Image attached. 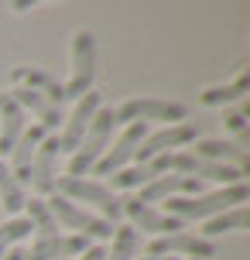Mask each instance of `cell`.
<instances>
[{
  "instance_id": "14",
  "label": "cell",
  "mask_w": 250,
  "mask_h": 260,
  "mask_svg": "<svg viewBox=\"0 0 250 260\" xmlns=\"http://www.w3.org/2000/svg\"><path fill=\"white\" fill-rule=\"evenodd\" d=\"M89 250V240L76 233H58L52 240H35L31 250H24V260H69Z\"/></svg>"
},
{
  "instance_id": "9",
  "label": "cell",
  "mask_w": 250,
  "mask_h": 260,
  "mask_svg": "<svg viewBox=\"0 0 250 260\" xmlns=\"http://www.w3.org/2000/svg\"><path fill=\"white\" fill-rule=\"evenodd\" d=\"M144 137H147V123H127L123 134L117 137V144H113V147H106V154L92 165V171H96V175H103V178L117 175V171L123 168L134 154H137V147H141Z\"/></svg>"
},
{
  "instance_id": "12",
  "label": "cell",
  "mask_w": 250,
  "mask_h": 260,
  "mask_svg": "<svg viewBox=\"0 0 250 260\" xmlns=\"http://www.w3.org/2000/svg\"><path fill=\"white\" fill-rule=\"evenodd\" d=\"M247 144H250V134H240L233 141H199L192 154L202 157V161H212V165H230L233 161V168L247 171L250 168Z\"/></svg>"
},
{
  "instance_id": "11",
  "label": "cell",
  "mask_w": 250,
  "mask_h": 260,
  "mask_svg": "<svg viewBox=\"0 0 250 260\" xmlns=\"http://www.w3.org/2000/svg\"><path fill=\"white\" fill-rule=\"evenodd\" d=\"M120 209H123V216L134 222V230H144V233L171 236V233H182L185 230L182 219H175L168 212H158L154 206H144V202H137V199H120Z\"/></svg>"
},
{
  "instance_id": "28",
  "label": "cell",
  "mask_w": 250,
  "mask_h": 260,
  "mask_svg": "<svg viewBox=\"0 0 250 260\" xmlns=\"http://www.w3.org/2000/svg\"><path fill=\"white\" fill-rule=\"evenodd\" d=\"M103 257H106L103 247H89L86 253H79V260H103Z\"/></svg>"
},
{
  "instance_id": "22",
  "label": "cell",
  "mask_w": 250,
  "mask_h": 260,
  "mask_svg": "<svg viewBox=\"0 0 250 260\" xmlns=\"http://www.w3.org/2000/svg\"><path fill=\"white\" fill-rule=\"evenodd\" d=\"M250 89V72H240L233 82H226V86H212V89H206L199 100L206 106H223V103H233V100H240V96H247Z\"/></svg>"
},
{
  "instance_id": "23",
  "label": "cell",
  "mask_w": 250,
  "mask_h": 260,
  "mask_svg": "<svg viewBox=\"0 0 250 260\" xmlns=\"http://www.w3.org/2000/svg\"><path fill=\"white\" fill-rule=\"evenodd\" d=\"M247 222H250V209H247V206H237V209H230V212H220V216L206 219L202 240H212V236L230 233V230H243Z\"/></svg>"
},
{
  "instance_id": "15",
  "label": "cell",
  "mask_w": 250,
  "mask_h": 260,
  "mask_svg": "<svg viewBox=\"0 0 250 260\" xmlns=\"http://www.w3.org/2000/svg\"><path fill=\"white\" fill-rule=\"evenodd\" d=\"M11 76H14V82H17V86H24V89H35V92H41V96H48L58 110H62V103L69 100V96H66V86H62V82H58L48 69H38V65H17Z\"/></svg>"
},
{
  "instance_id": "4",
  "label": "cell",
  "mask_w": 250,
  "mask_h": 260,
  "mask_svg": "<svg viewBox=\"0 0 250 260\" xmlns=\"http://www.w3.org/2000/svg\"><path fill=\"white\" fill-rule=\"evenodd\" d=\"M48 209H52V216L58 226H66V230H76V236H86V240H110L113 236V226L103 219V216H92L89 209H79L76 202H69L62 195H52V199H45Z\"/></svg>"
},
{
  "instance_id": "13",
  "label": "cell",
  "mask_w": 250,
  "mask_h": 260,
  "mask_svg": "<svg viewBox=\"0 0 250 260\" xmlns=\"http://www.w3.org/2000/svg\"><path fill=\"white\" fill-rule=\"evenodd\" d=\"M55 161H58V141L45 137L38 144V151H35L31 175H27V185L35 188V199H45V195L55 192Z\"/></svg>"
},
{
  "instance_id": "29",
  "label": "cell",
  "mask_w": 250,
  "mask_h": 260,
  "mask_svg": "<svg viewBox=\"0 0 250 260\" xmlns=\"http://www.w3.org/2000/svg\"><path fill=\"white\" fill-rule=\"evenodd\" d=\"M0 260H24V250H21V247H14V250H7V253H4Z\"/></svg>"
},
{
  "instance_id": "1",
  "label": "cell",
  "mask_w": 250,
  "mask_h": 260,
  "mask_svg": "<svg viewBox=\"0 0 250 260\" xmlns=\"http://www.w3.org/2000/svg\"><path fill=\"white\" fill-rule=\"evenodd\" d=\"M250 188L247 185H226L220 192H206V195H192V199H168V216L175 219H212L220 212H230L237 206H247Z\"/></svg>"
},
{
  "instance_id": "16",
  "label": "cell",
  "mask_w": 250,
  "mask_h": 260,
  "mask_svg": "<svg viewBox=\"0 0 250 260\" xmlns=\"http://www.w3.org/2000/svg\"><path fill=\"white\" fill-rule=\"evenodd\" d=\"M202 195V182L199 178H185V175H158L154 182H147L141 188V195H134L137 202H144V206H154L161 199H171V195Z\"/></svg>"
},
{
  "instance_id": "20",
  "label": "cell",
  "mask_w": 250,
  "mask_h": 260,
  "mask_svg": "<svg viewBox=\"0 0 250 260\" xmlns=\"http://www.w3.org/2000/svg\"><path fill=\"white\" fill-rule=\"evenodd\" d=\"M27 195H24V185L17 182L11 175V168L0 161V206H4V212H7V219H14L21 209H24Z\"/></svg>"
},
{
  "instance_id": "18",
  "label": "cell",
  "mask_w": 250,
  "mask_h": 260,
  "mask_svg": "<svg viewBox=\"0 0 250 260\" xmlns=\"http://www.w3.org/2000/svg\"><path fill=\"white\" fill-rule=\"evenodd\" d=\"M48 134H45V127L41 123H35V127H27L24 134H21V141L14 144V151H11V175L17 178L21 185H27V175H31V161H35V151H38V144L45 141Z\"/></svg>"
},
{
  "instance_id": "17",
  "label": "cell",
  "mask_w": 250,
  "mask_h": 260,
  "mask_svg": "<svg viewBox=\"0 0 250 260\" xmlns=\"http://www.w3.org/2000/svg\"><path fill=\"white\" fill-rule=\"evenodd\" d=\"M11 100L21 106V110H31V113L41 120L45 134H52V130L62 123V110H58V106H55L48 96H41V92L24 89V86H14V89H11Z\"/></svg>"
},
{
  "instance_id": "7",
  "label": "cell",
  "mask_w": 250,
  "mask_h": 260,
  "mask_svg": "<svg viewBox=\"0 0 250 260\" xmlns=\"http://www.w3.org/2000/svg\"><path fill=\"white\" fill-rule=\"evenodd\" d=\"M189 117V110L182 103H168V100H127L113 113V123H147V120H168L171 123H182Z\"/></svg>"
},
{
  "instance_id": "25",
  "label": "cell",
  "mask_w": 250,
  "mask_h": 260,
  "mask_svg": "<svg viewBox=\"0 0 250 260\" xmlns=\"http://www.w3.org/2000/svg\"><path fill=\"white\" fill-rule=\"evenodd\" d=\"M137 257V230L134 226H117L113 230V250L103 260H134Z\"/></svg>"
},
{
  "instance_id": "24",
  "label": "cell",
  "mask_w": 250,
  "mask_h": 260,
  "mask_svg": "<svg viewBox=\"0 0 250 260\" xmlns=\"http://www.w3.org/2000/svg\"><path fill=\"white\" fill-rule=\"evenodd\" d=\"M27 236H31V222H27L24 216L4 219V222H0V257H4L7 250H14L21 240H27Z\"/></svg>"
},
{
  "instance_id": "19",
  "label": "cell",
  "mask_w": 250,
  "mask_h": 260,
  "mask_svg": "<svg viewBox=\"0 0 250 260\" xmlns=\"http://www.w3.org/2000/svg\"><path fill=\"white\" fill-rule=\"evenodd\" d=\"M24 130V110L11 100V92H0V154H11Z\"/></svg>"
},
{
  "instance_id": "6",
  "label": "cell",
  "mask_w": 250,
  "mask_h": 260,
  "mask_svg": "<svg viewBox=\"0 0 250 260\" xmlns=\"http://www.w3.org/2000/svg\"><path fill=\"white\" fill-rule=\"evenodd\" d=\"M147 257H185V260H209L216 257V243L202 240L199 233H171V236H158L147 243Z\"/></svg>"
},
{
  "instance_id": "26",
  "label": "cell",
  "mask_w": 250,
  "mask_h": 260,
  "mask_svg": "<svg viewBox=\"0 0 250 260\" xmlns=\"http://www.w3.org/2000/svg\"><path fill=\"white\" fill-rule=\"evenodd\" d=\"M158 178V171L151 168V165H141V168H120L117 175H110V182L113 188H144L147 182H154ZM110 188V192H113Z\"/></svg>"
},
{
  "instance_id": "3",
  "label": "cell",
  "mask_w": 250,
  "mask_h": 260,
  "mask_svg": "<svg viewBox=\"0 0 250 260\" xmlns=\"http://www.w3.org/2000/svg\"><path fill=\"white\" fill-rule=\"evenodd\" d=\"M110 134H113V110L100 106L96 117H92V123H89V130H86V137L79 141V147L69 157V178H82L86 171H92V165H96L106 151Z\"/></svg>"
},
{
  "instance_id": "27",
  "label": "cell",
  "mask_w": 250,
  "mask_h": 260,
  "mask_svg": "<svg viewBox=\"0 0 250 260\" xmlns=\"http://www.w3.org/2000/svg\"><path fill=\"white\" fill-rule=\"evenodd\" d=\"M226 130H233V134H250L247 130V110H237V113H230V117H226Z\"/></svg>"
},
{
  "instance_id": "10",
  "label": "cell",
  "mask_w": 250,
  "mask_h": 260,
  "mask_svg": "<svg viewBox=\"0 0 250 260\" xmlns=\"http://www.w3.org/2000/svg\"><path fill=\"white\" fill-rule=\"evenodd\" d=\"M103 106V96L100 92H86V96H79V103H76V110L66 117V127H62V134L55 137L58 141V151H76L79 147V141L86 137V130H89V123H92V117H96V110Z\"/></svg>"
},
{
  "instance_id": "2",
  "label": "cell",
  "mask_w": 250,
  "mask_h": 260,
  "mask_svg": "<svg viewBox=\"0 0 250 260\" xmlns=\"http://www.w3.org/2000/svg\"><path fill=\"white\" fill-rule=\"evenodd\" d=\"M52 195H62V199H69V202H86V206H96L100 212H103V219L110 222V226L123 216L120 199L110 192V185H103V182L69 178V175H62V178H55V192Z\"/></svg>"
},
{
  "instance_id": "21",
  "label": "cell",
  "mask_w": 250,
  "mask_h": 260,
  "mask_svg": "<svg viewBox=\"0 0 250 260\" xmlns=\"http://www.w3.org/2000/svg\"><path fill=\"white\" fill-rule=\"evenodd\" d=\"M24 209H27L24 219L31 222V230L38 233V240H52V236H58V222H55V216H52V209H48L45 199H27Z\"/></svg>"
},
{
  "instance_id": "8",
  "label": "cell",
  "mask_w": 250,
  "mask_h": 260,
  "mask_svg": "<svg viewBox=\"0 0 250 260\" xmlns=\"http://www.w3.org/2000/svg\"><path fill=\"white\" fill-rule=\"evenodd\" d=\"M192 141H199V127L189 123V120H182V123H171V127L158 130V134H147L134 157H137L141 165H147V161H154V157L168 154L171 147H182V144H192Z\"/></svg>"
},
{
  "instance_id": "30",
  "label": "cell",
  "mask_w": 250,
  "mask_h": 260,
  "mask_svg": "<svg viewBox=\"0 0 250 260\" xmlns=\"http://www.w3.org/2000/svg\"><path fill=\"white\" fill-rule=\"evenodd\" d=\"M134 260H175V257H134Z\"/></svg>"
},
{
  "instance_id": "5",
  "label": "cell",
  "mask_w": 250,
  "mask_h": 260,
  "mask_svg": "<svg viewBox=\"0 0 250 260\" xmlns=\"http://www.w3.org/2000/svg\"><path fill=\"white\" fill-rule=\"evenodd\" d=\"M92 79H96V38L89 31H76L72 38V79L66 86V96L79 100L92 89Z\"/></svg>"
}]
</instances>
